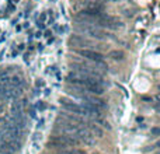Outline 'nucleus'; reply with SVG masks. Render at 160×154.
<instances>
[{
    "mask_svg": "<svg viewBox=\"0 0 160 154\" xmlns=\"http://www.w3.org/2000/svg\"><path fill=\"white\" fill-rule=\"evenodd\" d=\"M80 140L77 137L70 136V135H65V133H58L56 136H53L48 143L49 149H66V147H72V146H79Z\"/></svg>",
    "mask_w": 160,
    "mask_h": 154,
    "instance_id": "obj_2",
    "label": "nucleus"
},
{
    "mask_svg": "<svg viewBox=\"0 0 160 154\" xmlns=\"http://www.w3.org/2000/svg\"><path fill=\"white\" fill-rule=\"evenodd\" d=\"M69 42L73 44V45H77V46H79V45L80 46H91V42H90V41L81 38V36H79V35H72L70 39H69Z\"/></svg>",
    "mask_w": 160,
    "mask_h": 154,
    "instance_id": "obj_6",
    "label": "nucleus"
},
{
    "mask_svg": "<svg viewBox=\"0 0 160 154\" xmlns=\"http://www.w3.org/2000/svg\"><path fill=\"white\" fill-rule=\"evenodd\" d=\"M77 53H79L80 56L86 58L87 60H91V62H94V63H97V65H100L104 70L108 69L107 63L104 62V56H103V53H100V52H97V51H93V49H79Z\"/></svg>",
    "mask_w": 160,
    "mask_h": 154,
    "instance_id": "obj_3",
    "label": "nucleus"
},
{
    "mask_svg": "<svg viewBox=\"0 0 160 154\" xmlns=\"http://www.w3.org/2000/svg\"><path fill=\"white\" fill-rule=\"evenodd\" d=\"M59 102H61L62 108H63L66 112H72V114H76V115L84 116V109H83L81 104L73 102V101H70V100H67V98H65V97L59 100Z\"/></svg>",
    "mask_w": 160,
    "mask_h": 154,
    "instance_id": "obj_4",
    "label": "nucleus"
},
{
    "mask_svg": "<svg viewBox=\"0 0 160 154\" xmlns=\"http://www.w3.org/2000/svg\"><path fill=\"white\" fill-rule=\"evenodd\" d=\"M18 69L13 65L0 67V154L20 151L28 125L25 79Z\"/></svg>",
    "mask_w": 160,
    "mask_h": 154,
    "instance_id": "obj_1",
    "label": "nucleus"
},
{
    "mask_svg": "<svg viewBox=\"0 0 160 154\" xmlns=\"http://www.w3.org/2000/svg\"><path fill=\"white\" fill-rule=\"evenodd\" d=\"M150 133H152V136H160V128H152Z\"/></svg>",
    "mask_w": 160,
    "mask_h": 154,
    "instance_id": "obj_9",
    "label": "nucleus"
},
{
    "mask_svg": "<svg viewBox=\"0 0 160 154\" xmlns=\"http://www.w3.org/2000/svg\"><path fill=\"white\" fill-rule=\"evenodd\" d=\"M56 154H87V153H86L84 150H80V149H70V150H67V149H61Z\"/></svg>",
    "mask_w": 160,
    "mask_h": 154,
    "instance_id": "obj_7",
    "label": "nucleus"
},
{
    "mask_svg": "<svg viewBox=\"0 0 160 154\" xmlns=\"http://www.w3.org/2000/svg\"><path fill=\"white\" fill-rule=\"evenodd\" d=\"M37 108L42 111V109L45 108V105H44V102H42V101H38V104H37Z\"/></svg>",
    "mask_w": 160,
    "mask_h": 154,
    "instance_id": "obj_10",
    "label": "nucleus"
},
{
    "mask_svg": "<svg viewBox=\"0 0 160 154\" xmlns=\"http://www.w3.org/2000/svg\"><path fill=\"white\" fill-rule=\"evenodd\" d=\"M80 30L83 32L89 34L90 36L96 38V39H105V38H110V35H111L108 32H105L104 30H101V28H97V27H80Z\"/></svg>",
    "mask_w": 160,
    "mask_h": 154,
    "instance_id": "obj_5",
    "label": "nucleus"
},
{
    "mask_svg": "<svg viewBox=\"0 0 160 154\" xmlns=\"http://www.w3.org/2000/svg\"><path fill=\"white\" fill-rule=\"evenodd\" d=\"M108 56H110L111 59H114V60H124L125 53H124L122 51H111Z\"/></svg>",
    "mask_w": 160,
    "mask_h": 154,
    "instance_id": "obj_8",
    "label": "nucleus"
}]
</instances>
